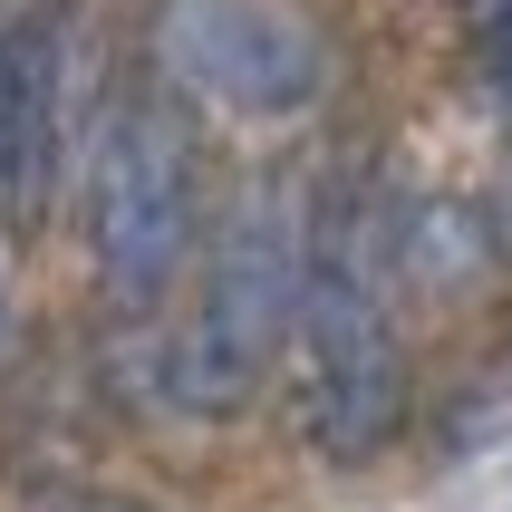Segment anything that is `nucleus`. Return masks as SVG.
<instances>
[{
    "mask_svg": "<svg viewBox=\"0 0 512 512\" xmlns=\"http://www.w3.org/2000/svg\"><path fill=\"white\" fill-rule=\"evenodd\" d=\"M10 20H20V0H10Z\"/></svg>",
    "mask_w": 512,
    "mask_h": 512,
    "instance_id": "1a4fd4ad",
    "label": "nucleus"
},
{
    "mask_svg": "<svg viewBox=\"0 0 512 512\" xmlns=\"http://www.w3.org/2000/svg\"><path fill=\"white\" fill-rule=\"evenodd\" d=\"M310 213L290 174H252L213 232V271H203L194 319L165 339V397L194 416H223L281 368V339H300V281H310Z\"/></svg>",
    "mask_w": 512,
    "mask_h": 512,
    "instance_id": "f03ea898",
    "label": "nucleus"
},
{
    "mask_svg": "<svg viewBox=\"0 0 512 512\" xmlns=\"http://www.w3.org/2000/svg\"><path fill=\"white\" fill-rule=\"evenodd\" d=\"M155 68L223 116H300L329 87V49L290 0H155Z\"/></svg>",
    "mask_w": 512,
    "mask_h": 512,
    "instance_id": "20e7f679",
    "label": "nucleus"
},
{
    "mask_svg": "<svg viewBox=\"0 0 512 512\" xmlns=\"http://www.w3.org/2000/svg\"><path fill=\"white\" fill-rule=\"evenodd\" d=\"M474 58H484V87H493V97L512 107V0H503V10L484 20V49H474Z\"/></svg>",
    "mask_w": 512,
    "mask_h": 512,
    "instance_id": "423d86ee",
    "label": "nucleus"
},
{
    "mask_svg": "<svg viewBox=\"0 0 512 512\" xmlns=\"http://www.w3.org/2000/svg\"><path fill=\"white\" fill-rule=\"evenodd\" d=\"M300 426L329 464H368L406 426V339H397V223L387 194L339 174L310 213L300 281Z\"/></svg>",
    "mask_w": 512,
    "mask_h": 512,
    "instance_id": "f257e3e1",
    "label": "nucleus"
},
{
    "mask_svg": "<svg viewBox=\"0 0 512 512\" xmlns=\"http://www.w3.org/2000/svg\"><path fill=\"white\" fill-rule=\"evenodd\" d=\"M68 174V39L49 10L0 20V223H49Z\"/></svg>",
    "mask_w": 512,
    "mask_h": 512,
    "instance_id": "39448f33",
    "label": "nucleus"
},
{
    "mask_svg": "<svg viewBox=\"0 0 512 512\" xmlns=\"http://www.w3.org/2000/svg\"><path fill=\"white\" fill-rule=\"evenodd\" d=\"M58 512H155V503H116V493H78V503H58Z\"/></svg>",
    "mask_w": 512,
    "mask_h": 512,
    "instance_id": "0eeeda50",
    "label": "nucleus"
},
{
    "mask_svg": "<svg viewBox=\"0 0 512 512\" xmlns=\"http://www.w3.org/2000/svg\"><path fill=\"white\" fill-rule=\"evenodd\" d=\"M78 223L107 300L155 310L184 281L194 223H203V145H194V116L174 107V87L136 78L97 107L78 155Z\"/></svg>",
    "mask_w": 512,
    "mask_h": 512,
    "instance_id": "7ed1b4c3",
    "label": "nucleus"
},
{
    "mask_svg": "<svg viewBox=\"0 0 512 512\" xmlns=\"http://www.w3.org/2000/svg\"><path fill=\"white\" fill-rule=\"evenodd\" d=\"M0 348H10V281H0Z\"/></svg>",
    "mask_w": 512,
    "mask_h": 512,
    "instance_id": "6e6552de",
    "label": "nucleus"
}]
</instances>
